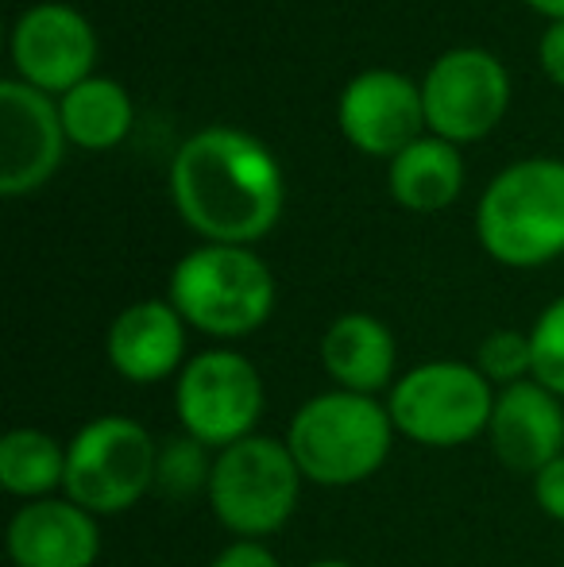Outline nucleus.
<instances>
[{"mask_svg":"<svg viewBox=\"0 0 564 567\" xmlns=\"http://www.w3.org/2000/svg\"><path fill=\"white\" fill-rule=\"evenodd\" d=\"M394 421L387 405L368 394H317L294 413L286 449L301 478L317 486H356L383 467L391 452Z\"/></svg>","mask_w":564,"mask_h":567,"instance_id":"f03ea898","label":"nucleus"},{"mask_svg":"<svg viewBox=\"0 0 564 567\" xmlns=\"http://www.w3.org/2000/svg\"><path fill=\"white\" fill-rule=\"evenodd\" d=\"M213 567H283V564H279V556L267 545H259V540H233V545L213 560Z\"/></svg>","mask_w":564,"mask_h":567,"instance_id":"b1692460","label":"nucleus"},{"mask_svg":"<svg viewBox=\"0 0 564 567\" xmlns=\"http://www.w3.org/2000/svg\"><path fill=\"white\" fill-rule=\"evenodd\" d=\"M66 140L85 151H109L129 135L132 101L113 78H85L59 105Z\"/></svg>","mask_w":564,"mask_h":567,"instance_id":"a211bd4d","label":"nucleus"},{"mask_svg":"<svg viewBox=\"0 0 564 567\" xmlns=\"http://www.w3.org/2000/svg\"><path fill=\"white\" fill-rule=\"evenodd\" d=\"M394 337L383 321L368 313H345L329 324L321 340V363L329 379L348 394L376 398L394 379Z\"/></svg>","mask_w":564,"mask_h":567,"instance_id":"dca6fc26","label":"nucleus"},{"mask_svg":"<svg viewBox=\"0 0 564 567\" xmlns=\"http://www.w3.org/2000/svg\"><path fill=\"white\" fill-rule=\"evenodd\" d=\"M209 478H213V460L209 449L194 436H174L171 444L158 449V475L155 486H163L166 494L182 498V494H194V491H209Z\"/></svg>","mask_w":564,"mask_h":567,"instance_id":"aec40b11","label":"nucleus"},{"mask_svg":"<svg viewBox=\"0 0 564 567\" xmlns=\"http://www.w3.org/2000/svg\"><path fill=\"white\" fill-rule=\"evenodd\" d=\"M171 306L205 337L240 340L271 317L275 278L252 247L205 244L174 267Z\"/></svg>","mask_w":564,"mask_h":567,"instance_id":"20e7f679","label":"nucleus"},{"mask_svg":"<svg viewBox=\"0 0 564 567\" xmlns=\"http://www.w3.org/2000/svg\"><path fill=\"white\" fill-rule=\"evenodd\" d=\"M534 12H542V16H550L553 23L564 20V0H526Z\"/></svg>","mask_w":564,"mask_h":567,"instance_id":"a878e982","label":"nucleus"},{"mask_svg":"<svg viewBox=\"0 0 564 567\" xmlns=\"http://www.w3.org/2000/svg\"><path fill=\"white\" fill-rule=\"evenodd\" d=\"M158 449L151 433L132 417H98L66 449V491L70 502L98 514L132 509L155 486Z\"/></svg>","mask_w":564,"mask_h":567,"instance_id":"0eeeda50","label":"nucleus"},{"mask_svg":"<svg viewBox=\"0 0 564 567\" xmlns=\"http://www.w3.org/2000/svg\"><path fill=\"white\" fill-rule=\"evenodd\" d=\"M475 371L491 382V386H514V382H526V374L534 379V343L526 332H491L480 343V359H475Z\"/></svg>","mask_w":564,"mask_h":567,"instance_id":"412c9836","label":"nucleus"},{"mask_svg":"<svg viewBox=\"0 0 564 567\" xmlns=\"http://www.w3.org/2000/svg\"><path fill=\"white\" fill-rule=\"evenodd\" d=\"M530 343H534V379L564 398V298L537 317Z\"/></svg>","mask_w":564,"mask_h":567,"instance_id":"4be33fe9","label":"nucleus"},{"mask_svg":"<svg viewBox=\"0 0 564 567\" xmlns=\"http://www.w3.org/2000/svg\"><path fill=\"white\" fill-rule=\"evenodd\" d=\"M174 410L186 436L205 449H228L256 429L264 413V382L248 355L240 351H202L178 371Z\"/></svg>","mask_w":564,"mask_h":567,"instance_id":"6e6552de","label":"nucleus"},{"mask_svg":"<svg viewBox=\"0 0 564 567\" xmlns=\"http://www.w3.org/2000/svg\"><path fill=\"white\" fill-rule=\"evenodd\" d=\"M534 498L545 517L564 522V455H557L550 467H542L534 475Z\"/></svg>","mask_w":564,"mask_h":567,"instance_id":"5701e85b","label":"nucleus"},{"mask_svg":"<svg viewBox=\"0 0 564 567\" xmlns=\"http://www.w3.org/2000/svg\"><path fill=\"white\" fill-rule=\"evenodd\" d=\"M491 452L519 475H537L564 455V410L561 398L537 379L503 386L488 425Z\"/></svg>","mask_w":564,"mask_h":567,"instance_id":"ddd939ff","label":"nucleus"},{"mask_svg":"<svg viewBox=\"0 0 564 567\" xmlns=\"http://www.w3.org/2000/svg\"><path fill=\"white\" fill-rule=\"evenodd\" d=\"M66 483V449L43 429H12L0 441V486L16 498H51Z\"/></svg>","mask_w":564,"mask_h":567,"instance_id":"6ab92c4d","label":"nucleus"},{"mask_svg":"<svg viewBox=\"0 0 564 567\" xmlns=\"http://www.w3.org/2000/svg\"><path fill=\"white\" fill-rule=\"evenodd\" d=\"M12 62L20 82L66 97L93 78L98 35L90 20L70 4H35L12 28Z\"/></svg>","mask_w":564,"mask_h":567,"instance_id":"9b49d317","label":"nucleus"},{"mask_svg":"<svg viewBox=\"0 0 564 567\" xmlns=\"http://www.w3.org/2000/svg\"><path fill=\"white\" fill-rule=\"evenodd\" d=\"M537 59H542L545 78H550V82H557L564 90V20L545 28L542 47H537Z\"/></svg>","mask_w":564,"mask_h":567,"instance_id":"393cba45","label":"nucleus"},{"mask_svg":"<svg viewBox=\"0 0 564 567\" xmlns=\"http://www.w3.org/2000/svg\"><path fill=\"white\" fill-rule=\"evenodd\" d=\"M309 567H352V564H345V560H317V564H309Z\"/></svg>","mask_w":564,"mask_h":567,"instance_id":"bb28decb","label":"nucleus"},{"mask_svg":"<svg viewBox=\"0 0 564 567\" xmlns=\"http://www.w3.org/2000/svg\"><path fill=\"white\" fill-rule=\"evenodd\" d=\"M109 363L121 379L147 386L182 371L186 321L171 301H136L109 329Z\"/></svg>","mask_w":564,"mask_h":567,"instance_id":"2eb2a0df","label":"nucleus"},{"mask_svg":"<svg viewBox=\"0 0 564 567\" xmlns=\"http://www.w3.org/2000/svg\"><path fill=\"white\" fill-rule=\"evenodd\" d=\"M178 217L209 244L248 247L283 217V171L248 132L205 127L189 135L171 163Z\"/></svg>","mask_w":564,"mask_h":567,"instance_id":"f257e3e1","label":"nucleus"},{"mask_svg":"<svg viewBox=\"0 0 564 567\" xmlns=\"http://www.w3.org/2000/svg\"><path fill=\"white\" fill-rule=\"evenodd\" d=\"M391 197L410 213H441L464 189V158L457 143L422 135L391 158Z\"/></svg>","mask_w":564,"mask_h":567,"instance_id":"f3484780","label":"nucleus"},{"mask_svg":"<svg viewBox=\"0 0 564 567\" xmlns=\"http://www.w3.org/2000/svg\"><path fill=\"white\" fill-rule=\"evenodd\" d=\"M66 127L51 93L8 78L0 82V194L23 197L54 178Z\"/></svg>","mask_w":564,"mask_h":567,"instance_id":"9d476101","label":"nucleus"},{"mask_svg":"<svg viewBox=\"0 0 564 567\" xmlns=\"http://www.w3.org/2000/svg\"><path fill=\"white\" fill-rule=\"evenodd\" d=\"M340 132L363 155L394 158L422 140V85L394 70H363L340 93Z\"/></svg>","mask_w":564,"mask_h":567,"instance_id":"f8f14e48","label":"nucleus"},{"mask_svg":"<svg viewBox=\"0 0 564 567\" xmlns=\"http://www.w3.org/2000/svg\"><path fill=\"white\" fill-rule=\"evenodd\" d=\"M387 413L394 433L422 449H460L488 433L495 413V390L468 363H422L391 386Z\"/></svg>","mask_w":564,"mask_h":567,"instance_id":"423d86ee","label":"nucleus"},{"mask_svg":"<svg viewBox=\"0 0 564 567\" xmlns=\"http://www.w3.org/2000/svg\"><path fill=\"white\" fill-rule=\"evenodd\" d=\"M506 101H511V78L503 62L480 47L444 51L422 82L425 127H433L437 140L449 143L483 140L503 120Z\"/></svg>","mask_w":564,"mask_h":567,"instance_id":"1a4fd4ad","label":"nucleus"},{"mask_svg":"<svg viewBox=\"0 0 564 567\" xmlns=\"http://www.w3.org/2000/svg\"><path fill=\"white\" fill-rule=\"evenodd\" d=\"M475 231L491 259L506 267H542L564 255V163L526 158L483 189Z\"/></svg>","mask_w":564,"mask_h":567,"instance_id":"7ed1b4c3","label":"nucleus"},{"mask_svg":"<svg viewBox=\"0 0 564 567\" xmlns=\"http://www.w3.org/2000/svg\"><path fill=\"white\" fill-rule=\"evenodd\" d=\"M8 556L16 567H93L101 556L98 517L70 498H39L8 522Z\"/></svg>","mask_w":564,"mask_h":567,"instance_id":"4468645a","label":"nucleus"},{"mask_svg":"<svg viewBox=\"0 0 564 567\" xmlns=\"http://www.w3.org/2000/svg\"><path fill=\"white\" fill-rule=\"evenodd\" d=\"M301 494V471L286 444L244 436L213 460L209 506L236 540H264L290 522Z\"/></svg>","mask_w":564,"mask_h":567,"instance_id":"39448f33","label":"nucleus"}]
</instances>
